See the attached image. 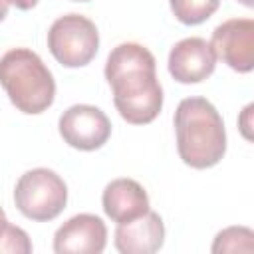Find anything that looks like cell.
Here are the masks:
<instances>
[{
    "label": "cell",
    "instance_id": "cell-1",
    "mask_svg": "<svg viewBox=\"0 0 254 254\" xmlns=\"http://www.w3.org/2000/svg\"><path fill=\"white\" fill-rule=\"evenodd\" d=\"M155 56L137 42L115 46L105 64V79L113 89L119 115L133 125L151 123L163 107Z\"/></svg>",
    "mask_w": 254,
    "mask_h": 254
},
{
    "label": "cell",
    "instance_id": "cell-2",
    "mask_svg": "<svg viewBox=\"0 0 254 254\" xmlns=\"http://www.w3.org/2000/svg\"><path fill=\"white\" fill-rule=\"evenodd\" d=\"M175 131L179 157L192 169L214 167L226 153L224 121L204 97H187L179 103Z\"/></svg>",
    "mask_w": 254,
    "mask_h": 254
},
{
    "label": "cell",
    "instance_id": "cell-3",
    "mask_svg": "<svg viewBox=\"0 0 254 254\" xmlns=\"http://www.w3.org/2000/svg\"><path fill=\"white\" fill-rule=\"evenodd\" d=\"M0 85L22 113L36 115L54 103V75L28 48H12L0 58Z\"/></svg>",
    "mask_w": 254,
    "mask_h": 254
},
{
    "label": "cell",
    "instance_id": "cell-4",
    "mask_svg": "<svg viewBox=\"0 0 254 254\" xmlns=\"http://www.w3.org/2000/svg\"><path fill=\"white\" fill-rule=\"evenodd\" d=\"M16 208L30 220H54L67 202V187L64 179L52 169L26 171L14 189Z\"/></svg>",
    "mask_w": 254,
    "mask_h": 254
},
{
    "label": "cell",
    "instance_id": "cell-5",
    "mask_svg": "<svg viewBox=\"0 0 254 254\" xmlns=\"http://www.w3.org/2000/svg\"><path fill=\"white\" fill-rule=\"evenodd\" d=\"M48 48L62 65L81 67L95 58L99 50V32L89 18L65 14L50 26Z\"/></svg>",
    "mask_w": 254,
    "mask_h": 254
},
{
    "label": "cell",
    "instance_id": "cell-6",
    "mask_svg": "<svg viewBox=\"0 0 254 254\" xmlns=\"http://www.w3.org/2000/svg\"><path fill=\"white\" fill-rule=\"evenodd\" d=\"M62 139L79 151H95L103 147L111 135L109 117L95 105H71L60 117Z\"/></svg>",
    "mask_w": 254,
    "mask_h": 254
},
{
    "label": "cell",
    "instance_id": "cell-7",
    "mask_svg": "<svg viewBox=\"0 0 254 254\" xmlns=\"http://www.w3.org/2000/svg\"><path fill=\"white\" fill-rule=\"evenodd\" d=\"M210 46L228 67L248 73L254 67V20L230 18L214 28Z\"/></svg>",
    "mask_w": 254,
    "mask_h": 254
},
{
    "label": "cell",
    "instance_id": "cell-8",
    "mask_svg": "<svg viewBox=\"0 0 254 254\" xmlns=\"http://www.w3.org/2000/svg\"><path fill=\"white\" fill-rule=\"evenodd\" d=\"M107 242L105 222L95 214H75L54 234L56 254H99Z\"/></svg>",
    "mask_w": 254,
    "mask_h": 254
},
{
    "label": "cell",
    "instance_id": "cell-9",
    "mask_svg": "<svg viewBox=\"0 0 254 254\" xmlns=\"http://www.w3.org/2000/svg\"><path fill=\"white\" fill-rule=\"evenodd\" d=\"M216 67V56L204 38L192 36L177 42L169 54V73L179 83H198Z\"/></svg>",
    "mask_w": 254,
    "mask_h": 254
},
{
    "label": "cell",
    "instance_id": "cell-10",
    "mask_svg": "<svg viewBox=\"0 0 254 254\" xmlns=\"http://www.w3.org/2000/svg\"><path fill=\"white\" fill-rule=\"evenodd\" d=\"M165 242V224L161 216L147 210L143 216L117 224L115 248L121 254H153Z\"/></svg>",
    "mask_w": 254,
    "mask_h": 254
},
{
    "label": "cell",
    "instance_id": "cell-11",
    "mask_svg": "<svg viewBox=\"0 0 254 254\" xmlns=\"http://www.w3.org/2000/svg\"><path fill=\"white\" fill-rule=\"evenodd\" d=\"M101 202L105 214L117 224L131 222L149 210V196L145 189L133 179L111 181L103 190Z\"/></svg>",
    "mask_w": 254,
    "mask_h": 254
},
{
    "label": "cell",
    "instance_id": "cell-12",
    "mask_svg": "<svg viewBox=\"0 0 254 254\" xmlns=\"http://www.w3.org/2000/svg\"><path fill=\"white\" fill-rule=\"evenodd\" d=\"M175 18L187 26H196L208 20L220 6V0H169Z\"/></svg>",
    "mask_w": 254,
    "mask_h": 254
},
{
    "label": "cell",
    "instance_id": "cell-13",
    "mask_svg": "<svg viewBox=\"0 0 254 254\" xmlns=\"http://www.w3.org/2000/svg\"><path fill=\"white\" fill-rule=\"evenodd\" d=\"M252 230L244 226H230L216 234L212 252H252Z\"/></svg>",
    "mask_w": 254,
    "mask_h": 254
},
{
    "label": "cell",
    "instance_id": "cell-14",
    "mask_svg": "<svg viewBox=\"0 0 254 254\" xmlns=\"http://www.w3.org/2000/svg\"><path fill=\"white\" fill-rule=\"evenodd\" d=\"M8 252V254H30L32 252V242L28 238V234L14 226V224H6L4 230L0 232V254Z\"/></svg>",
    "mask_w": 254,
    "mask_h": 254
},
{
    "label": "cell",
    "instance_id": "cell-15",
    "mask_svg": "<svg viewBox=\"0 0 254 254\" xmlns=\"http://www.w3.org/2000/svg\"><path fill=\"white\" fill-rule=\"evenodd\" d=\"M8 4L16 6L18 10H30V8H34L38 4V0H8Z\"/></svg>",
    "mask_w": 254,
    "mask_h": 254
},
{
    "label": "cell",
    "instance_id": "cell-16",
    "mask_svg": "<svg viewBox=\"0 0 254 254\" xmlns=\"http://www.w3.org/2000/svg\"><path fill=\"white\" fill-rule=\"evenodd\" d=\"M8 16V0H0V22Z\"/></svg>",
    "mask_w": 254,
    "mask_h": 254
},
{
    "label": "cell",
    "instance_id": "cell-17",
    "mask_svg": "<svg viewBox=\"0 0 254 254\" xmlns=\"http://www.w3.org/2000/svg\"><path fill=\"white\" fill-rule=\"evenodd\" d=\"M6 224H8V220H6V214H4V210H2V206H0V232L4 230Z\"/></svg>",
    "mask_w": 254,
    "mask_h": 254
},
{
    "label": "cell",
    "instance_id": "cell-18",
    "mask_svg": "<svg viewBox=\"0 0 254 254\" xmlns=\"http://www.w3.org/2000/svg\"><path fill=\"white\" fill-rule=\"evenodd\" d=\"M240 2H242V4H244V6H248V8H250V6H252V4H254V2H252V0H240Z\"/></svg>",
    "mask_w": 254,
    "mask_h": 254
},
{
    "label": "cell",
    "instance_id": "cell-19",
    "mask_svg": "<svg viewBox=\"0 0 254 254\" xmlns=\"http://www.w3.org/2000/svg\"><path fill=\"white\" fill-rule=\"evenodd\" d=\"M73 2H89V0H73Z\"/></svg>",
    "mask_w": 254,
    "mask_h": 254
}]
</instances>
